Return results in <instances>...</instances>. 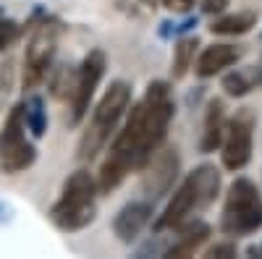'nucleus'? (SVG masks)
<instances>
[{
	"mask_svg": "<svg viewBox=\"0 0 262 259\" xmlns=\"http://www.w3.org/2000/svg\"><path fill=\"white\" fill-rule=\"evenodd\" d=\"M221 194V170L215 165H200L194 168L184 183L173 191L170 202L160 212V218L155 220V230H176L184 223L194 220L196 212H202L215 202V197Z\"/></svg>",
	"mask_w": 262,
	"mask_h": 259,
	"instance_id": "1",
	"label": "nucleus"
},
{
	"mask_svg": "<svg viewBox=\"0 0 262 259\" xmlns=\"http://www.w3.org/2000/svg\"><path fill=\"white\" fill-rule=\"evenodd\" d=\"M97 197H100V189L97 181L90 176V170H74L63 181L58 199L48 209V218L53 220L55 228L66 233L84 230L97 218Z\"/></svg>",
	"mask_w": 262,
	"mask_h": 259,
	"instance_id": "2",
	"label": "nucleus"
},
{
	"mask_svg": "<svg viewBox=\"0 0 262 259\" xmlns=\"http://www.w3.org/2000/svg\"><path fill=\"white\" fill-rule=\"evenodd\" d=\"M128 102H131V86L126 81L118 79L107 86L105 95L100 97V102L95 105L92 118L79 139V147H76L79 160L97 157V152L111 142V136H116V128L128 110Z\"/></svg>",
	"mask_w": 262,
	"mask_h": 259,
	"instance_id": "3",
	"label": "nucleus"
},
{
	"mask_svg": "<svg viewBox=\"0 0 262 259\" xmlns=\"http://www.w3.org/2000/svg\"><path fill=\"white\" fill-rule=\"evenodd\" d=\"M262 228V194L249 178H236L223 199L221 230L228 239L252 236Z\"/></svg>",
	"mask_w": 262,
	"mask_h": 259,
	"instance_id": "4",
	"label": "nucleus"
},
{
	"mask_svg": "<svg viewBox=\"0 0 262 259\" xmlns=\"http://www.w3.org/2000/svg\"><path fill=\"white\" fill-rule=\"evenodd\" d=\"M27 131V105L18 102L0 128V170L6 176H18L37 160V147L32 144Z\"/></svg>",
	"mask_w": 262,
	"mask_h": 259,
	"instance_id": "5",
	"label": "nucleus"
},
{
	"mask_svg": "<svg viewBox=\"0 0 262 259\" xmlns=\"http://www.w3.org/2000/svg\"><path fill=\"white\" fill-rule=\"evenodd\" d=\"M254 126H257V118L249 107H242L226 123V134L221 142V160L226 170L236 173L249 165L252 147H254Z\"/></svg>",
	"mask_w": 262,
	"mask_h": 259,
	"instance_id": "6",
	"label": "nucleus"
},
{
	"mask_svg": "<svg viewBox=\"0 0 262 259\" xmlns=\"http://www.w3.org/2000/svg\"><path fill=\"white\" fill-rule=\"evenodd\" d=\"M58 48V27L50 21H42L39 27H34L29 42H27V53H24V86L34 89L42 79L48 76L53 58Z\"/></svg>",
	"mask_w": 262,
	"mask_h": 259,
	"instance_id": "7",
	"label": "nucleus"
},
{
	"mask_svg": "<svg viewBox=\"0 0 262 259\" xmlns=\"http://www.w3.org/2000/svg\"><path fill=\"white\" fill-rule=\"evenodd\" d=\"M105 66H107L105 53L100 48H95V50L86 53L81 66L76 68V86H74V95H71V115H69L71 126H79L86 118V113H90L92 97L97 92L102 76H105Z\"/></svg>",
	"mask_w": 262,
	"mask_h": 259,
	"instance_id": "8",
	"label": "nucleus"
},
{
	"mask_svg": "<svg viewBox=\"0 0 262 259\" xmlns=\"http://www.w3.org/2000/svg\"><path fill=\"white\" fill-rule=\"evenodd\" d=\"M179 168H181V160H179L176 149H158L144 165V176H142L144 199L155 202V199L165 197L179 176Z\"/></svg>",
	"mask_w": 262,
	"mask_h": 259,
	"instance_id": "9",
	"label": "nucleus"
},
{
	"mask_svg": "<svg viewBox=\"0 0 262 259\" xmlns=\"http://www.w3.org/2000/svg\"><path fill=\"white\" fill-rule=\"evenodd\" d=\"M152 215H155V202L149 199H134L123 204L116 218H113V233L121 244H134L139 239V233L152 223Z\"/></svg>",
	"mask_w": 262,
	"mask_h": 259,
	"instance_id": "10",
	"label": "nucleus"
},
{
	"mask_svg": "<svg viewBox=\"0 0 262 259\" xmlns=\"http://www.w3.org/2000/svg\"><path fill=\"white\" fill-rule=\"evenodd\" d=\"M238 58H242V50L238 48L226 45V42H215V45H207L200 53V58H196V63H194V74L200 79L217 76V74H223L226 68H231Z\"/></svg>",
	"mask_w": 262,
	"mask_h": 259,
	"instance_id": "11",
	"label": "nucleus"
},
{
	"mask_svg": "<svg viewBox=\"0 0 262 259\" xmlns=\"http://www.w3.org/2000/svg\"><path fill=\"white\" fill-rule=\"evenodd\" d=\"M176 230H181V236L176 239V244H170L163 251L165 256H179V259L181 256H194V251H200L202 244L210 239V225L202 223V220H189Z\"/></svg>",
	"mask_w": 262,
	"mask_h": 259,
	"instance_id": "12",
	"label": "nucleus"
},
{
	"mask_svg": "<svg viewBox=\"0 0 262 259\" xmlns=\"http://www.w3.org/2000/svg\"><path fill=\"white\" fill-rule=\"evenodd\" d=\"M226 107L221 100H212L207 105V113H205V126H202V139H200V149L202 152H215L223 142L226 134Z\"/></svg>",
	"mask_w": 262,
	"mask_h": 259,
	"instance_id": "13",
	"label": "nucleus"
},
{
	"mask_svg": "<svg viewBox=\"0 0 262 259\" xmlns=\"http://www.w3.org/2000/svg\"><path fill=\"white\" fill-rule=\"evenodd\" d=\"M257 27V13L252 11H238V13H228L212 21L210 32L212 34H221V37H242L247 32H252Z\"/></svg>",
	"mask_w": 262,
	"mask_h": 259,
	"instance_id": "14",
	"label": "nucleus"
},
{
	"mask_svg": "<svg viewBox=\"0 0 262 259\" xmlns=\"http://www.w3.org/2000/svg\"><path fill=\"white\" fill-rule=\"evenodd\" d=\"M194 50H196L194 37L176 42V48H173V79H184L186 71L194 66Z\"/></svg>",
	"mask_w": 262,
	"mask_h": 259,
	"instance_id": "15",
	"label": "nucleus"
},
{
	"mask_svg": "<svg viewBox=\"0 0 262 259\" xmlns=\"http://www.w3.org/2000/svg\"><path fill=\"white\" fill-rule=\"evenodd\" d=\"M27 105V128L32 131L34 139H42L48 131V110H45V102L42 97H29L24 100Z\"/></svg>",
	"mask_w": 262,
	"mask_h": 259,
	"instance_id": "16",
	"label": "nucleus"
},
{
	"mask_svg": "<svg viewBox=\"0 0 262 259\" xmlns=\"http://www.w3.org/2000/svg\"><path fill=\"white\" fill-rule=\"evenodd\" d=\"M223 89L231 97H244L254 89V79H249L244 71H231L223 76Z\"/></svg>",
	"mask_w": 262,
	"mask_h": 259,
	"instance_id": "17",
	"label": "nucleus"
},
{
	"mask_svg": "<svg viewBox=\"0 0 262 259\" xmlns=\"http://www.w3.org/2000/svg\"><path fill=\"white\" fill-rule=\"evenodd\" d=\"M53 95L58 100H66V97H71L74 95V86H76V71L74 68H58L53 74Z\"/></svg>",
	"mask_w": 262,
	"mask_h": 259,
	"instance_id": "18",
	"label": "nucleus"
},
{
	"mask_svg": "<svg viewBox=\"0 0 262 259\" xmlns=\"http://www.w3.org/2000/svg\"><path fill=\"white\" fill-rule=\"evenodd\" d=\"M21 37V27L11 18H0V50H8L13 42Z\"/></svg>",
	"mask_w": 262,
	"mask_h": 259,
	"instance_id": "19",
	"label": "nucleus"
},
{
	"mask_svg": "<svg viewBox=\"0 0 262 259\" xmlns=\"http://www.w3.org/2000/svg\"><path fill=\"white\" fill-rule=\"evenodd\" d=\"M207 256H217V259H228V256H236V246H233V241H226V244H215V246L207 251Z\"/></svg>",
	"mask_w": 262,
	"mask_h": 259,
	"instance_id": "20",
	"label": "nucleus"
},
{
	"mask_svg": "<svg viewBox=\"0 0 262 259\" xmlns=\"http://www.w3.org/2000/svg\"><path fill=\"white\" fill-rule=\"evenodd\" d=\"M163 6L173 13H186L194 8V0H163Z\"/></svg>",
	"mask_w": 262,
	"mask_h": 259,
	"instance_id": "21",
	"label": "nucleus"
},
{
	"mask_svg": "<svg viewBox=\"0 0 262 259\" xmlns=\"http://www.w3.org/2000/svg\"><path fill=\"white\" fill-rule=\"evenodd\" d=\"M228 0H205V13H221Z\"/></svg>",
	"mask_w": 262,
	"mask_h": 259,
	"instance_id": "22",
	"label": "nucleus"
},
{
	"mask_svg": "<svg viewBox=\"0 0 262 259\" xmlns=\"http://www.w3.org/2000/svg\"><path fill=\"white\" fill-rule=\"evenodd\" d=\"M142 3H144V6H155V3H158V0H142Z\"/></svg>",
	"mask_w": 262,
	"mask_h": 259,
	"instance_id": "23",
	"label": "nucleus"
},
{
	"mask_svg": "<svg viewBox=\"0 0 262 259\" xmlns=\"http://www.w3.org/2000/svg\"><path fill=\"white\" fill-rule=\"evenodd\" d=\"M259 256H262V246H259Z\"/></svg>",
	"mask_w": 262,
	"mask_h": 259,
	"instance_id": "24",
	"label": "nucleus"
}]
</instances>
